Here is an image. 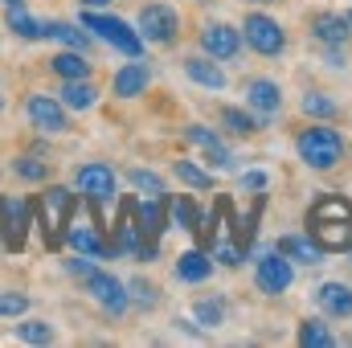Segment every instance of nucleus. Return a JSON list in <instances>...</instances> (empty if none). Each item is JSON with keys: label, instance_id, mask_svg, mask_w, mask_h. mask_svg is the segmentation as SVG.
Segmentation results:
<instances>
[{"label": "nucleus", "instance_id": "nucleus-38", "mask_svg": "<svg viewBox=\"0 0 352 348\" xmlns=\"http://www.w3.org/2000/svg\"><path fill=\"white\" fill-rule=\"evenodd\" d=\"M131 291H135V299H140V303H156V295H152L156 287H148V283H131Z\"/></svg>", "mask_w": 352, "mask_h": 348}, {"label": "nucleus", "instance_id": "nucleus-19", "mask_svg": "<svg viewBox=\"0 0 352 348\" xmlns=\"http://www.w3.org/2000/svg\"><path fill=\"white\" fill-rule=\"evenodd\" d=\"M94 98H98V90L90 87L87 78H66V87H62V107H70V111H90Z\"/></svg>", "mask_w": 352, "mask_h": 348}, {"label": "nucleus", "instance_id": "nucleus-20", "mask_svg": "<svg viewBox=\"0 0 352 348\" xmlns=\"http://www.w3.org/2000/svg\"><path fill=\"white\" fill-rule=\"evenodd\" d=\"M184 74H188L192 83L209 87V90H221V87H226V74H221L213 62H205V58H188V62H184Z\"/></svg>", "mask_w": 352, "mask_h": 348}, {"label": "nucleus", "instance_id": "nucleus-25", "mask_svg": "<svg viewBox=\"0 0 352 348\" xmlns=\"http://www.w3.org/2000/svg\"><path fill=\"white\" fill-rule=\"evenodd\" d=\"M135 209H140V230L148 234V242H156V234L164 230V217H160V205H156V197H148V201H140Z\"/></svg>", "mask_w": 352, "mask_h": 348}, {"label": "nucleus", "instance_id": "nucleus-28", "mask_svg": "<svg viewBox=\"0 0 352 348\" xmlns=\"http://www.w3.org/2000/svg\"><path fill=\"white\" fill-rule=\"evenodd\" d=\"M221 119H226V127H230L234 135H250V131H258V119H250V115L238 111V107H226Z\"/></svg>", "mask_w": 352, "mask_h": 348}, {"label": "nucleus", "instance_id": "nucleus-41", "mask_svg": "<svg viewBox=\"0 0 352 348\" xmlns=\"http://www.w3.org/2000/svg\"><path fill=\"white\" fill-rule=\"evenodd\" d=\"M349 25H352V8H349Z\"/></svg>", "mask_w": 352, "mask_h": 348}, {"label": "nucleus", "instance_id": "nucleus-36", "mask_svg": "<svg viewBox=\"0 0 352 348\" xmlns=\"http://www.w3.org/2000/svg\"><path fill=\"white\" fill-rule=\"evenodd\" d=\"M197 320L209 324V328H217L221 324V303H197Z\"/></svg>", "mask_w": 352, "mask_h": 348}, {"label": "nucleus", "instance_id": "nucleus-32", "mask_svg": "<svg viewBox=\"0 0 352 348\" xmlns=\"http://www.w3.org/2000/svg\"><path fill=\"white\" fill-rule=\"evenodd\" d=\"M173 221L180 230H197V209H192V201H188L184 193L173 201Z\"/></svg>", "mask_w": 352, "mask_h": 348}, {"label": "nucleus", "instance_id": "nucleus-2", "mask_svg": "<svg viewBox=\"0 0 352 348\" xmlns=\"http://www.w3.org/2000/svg\"><path fill=\"white\" fill-rule=\"evenodd\" d=\"M295 148H299V156H303V164L307 168H336L340 164V156H344V140H340V131L336 127H307L299 140H295Z\"/></svg>", "mask_w": 352, "mask_h": 348}, {"label": "nucleus", "instance_id": "nucleus-24", "mask_svg": "<svg viewBox=\"0 0 352 348\" xmlns=\"http://www.w3.org/2000/svg\"><path fill=\"white\" fill-rule=\"evenodd\" d=\"M54 74H62V78H87L90 74V62L82 58V50H70V54H58L54 62Z\"/></svg>", "mask_w": 352, "mask_h": 348}, {"label": "nucleus", "instance_id": "nucleus-14", "mask_svg": "<svg viewBox=\"0 0 352 348\" xmlns=\"http://www.w3.org/2000/svg\"><path fill=\"white\" fill-rule=\"evenodd\" d=\"M184 135H188V144H197V148L209 156V164H213V168H230V148H226V144H221L213 131H205L201 123H192Z\"/></svg>", "mask_w": 352, "mask_h": 348}, {"label": "nucleus", "instance_id": "nucleus-39", "mask_svg": "<svg viewBox=\"0 0 352 348\" xmlns=\"http://www.w3.org/2000/svg\"><path fill=\"white\" fill-rule=\"evenodd\" d=\"M242 188H254V193H258V188H266V176L263 173H246L242 176Z\"/></svg>", "mask_w": 352, "mask_h": 348}, {"label": "nucleus", "instance_id": "nucleus-1", "mask_svg": "<svg viewBox=\"0 0 352 348\" xmlns=\"http://www.w3.org/2000/svg\"><path fill=\"white\" fill-rule=\"evenodd\" d=\"M311 238L324 250H349L352 246V205L340 197H324L311 209Z\"/></svg>", "mask_w": 352, "mask_h": 348}, {"label": "nucleus", "instance_id": "nucleus-15", "mask_svg": "<svg viewBox=\"0 0 352 348\" xmlns=\"http://www.w3.org/2000/svg\"><path fill=\"white\" fill-rule=\"evenodd\" d=\"M148 90V66L144 62H127L119 74H115V94L119 98H135Z\"/></svg>", "mask_w": 352, "mask_h": 348}, {"label": "nucleus", "instance_id": "nucleus-21", "mask_svg": "<svg viewBox=\"0 0 352 348\" xmlns=\"http://www.w3.org/2000/svg\"><path fill=\"white\" fill-rule=\"evenodd\" d=\"M8 29H12L16 37H29V41H33V37H45V25H37V21L25 12V4H21V0H12V4H8Z\"/></svg>", "mask_w": 352, "mask_h": 348}, {"label": "nucleus", "instance_id": "nucleus-37", "mask_svg": "<svg viewBox=\"0 0 352 348\" xmlns=\"http://www.w3.org/2000/svg\"><path fill=\"white\" fill-rule=\"evenodd\" d=\"M217 259L226 262V266H238L242 262V246L238 242H226V246H217Z\"/></svg>", "mask_w": 352, "mask_h": 348}, {"label": "nucleus", "instance_id": "nucleus-17", "mask_svg": "<svg viewBox=\"0 0 352 348\" xmlns=\"http://www.w3.org/2000/svg\"><path fill=\"white\" fill-rule=\"evenodd\" d=\"M66 242H70L78 254H87V259H102V254H107V242H102L90 226H74V221H70V226H66Z\"/></svg>", "mask_w": 352, "mask_h": 348}, {"label": "nucleus", "instance_id": "nucleus-5", "mask_svg": "<svg viewBox=\"0 0 352 348\" xmlns=\"http://www.w3.org/2000/svg\"><path fill=\"white\" fill-rule=\"evenodd\" d=\"M140 33H144V41H156V45H168L180 37V17H176V8L168 4H144L140 8Z\"/></svg>", "mask_w": 352, "mask_h": 348}, {"label": "nucleus", "instance_id": "nucleus-18", "mask_svg": "<svg viewBox=\"0 0 352 348\" xmlns=\"http://www.w3.org/2000/svg\"><path fill=\"white\" fill-rule=\"evenodd\" d=\"M320 307L328 316H352V287H344V283H324L320 287Z\"/></svg>", "mask_w": 352, "mask_h": 348}, {"label": "nucleus", "instance_id": "nucleus-8", "mask_svg": "<svg viewBox=\"0 0 352 348\" xmlns=\"http://www.w3.org/2000/svg\"><path fill=\"white\" fill-rule=\"evenodd\" d=\"M74 184H78V193L90 197V201L115 197V173H111L107 164H82V168L74 173Z\"/></svg>", "mask_w": 352, "mask_h": 348}, {"label": "nucleus", "instance_id": "nucleus-9", "mask_svg": "<svg viewBox=\"0 0 352 348\" xmlns=\"http://www.w3.org/2000/svg\"><path fill=\"white\" fill-rule=\"evenodd\" d=\"M82 283H87V291L102 303V307H107V312H115V316H119V312L127 307V291H123V283H119V279H111V274H102V270H90Z\"/></svg>", "mask_w": 352, "mask_h": 348}, {"label": "nucleus", "instance_id": "nucleus-10", "mask_svg": "<svg viewBox=\"0 0 352 348\" xmlns=\"http://www.w3.org/2000/svg\"><path fill=\"white\" fill-rule=\"evenodd\" d=\"M201 50H205L209 58H234V54L242 50V37H238V29H230V25H205V29H201Z\"/></svg>", "mask_w": 352, "mask_h": 348}, {"label": "nucleus", "instance_id": "nucleus-12", "mask_svg": "<svg viewBox=\"0 0 352 348\" xmlns=\"http://www.w3.org/2000/svg\"><path fill=\"white\" fill-rule=\"evenodd\" d=\"M0 217H4V242H8L12 250H21V242H25V226H29V205H25V201H8V197H0Z\"/></svg>", "mask_w": 352, "mask_h": 348}, {"label": "nucleus", "instance_id": "nucleus-7", "mask_svg": "<svg viewBox=\"0 0 352 348\" xmlns=\"http://www.w3.org/2000/svg\"><path fill=\"white\" fill-rule=\"evenodd\" d=\"M258 291H266V295H283L287 287H291V262H287V254H263L258 259Z\"/></svg>", "mask_w": 352, "mask_h": 348}, {"label": "nucleus", "instance_id": "nucleus-23", "mask_svg": "<svg viewBox=\"0 0 352 348\" xmlns=\"http://www.w3.org/2000/svg\"><path fill=\"white\" fill-rule=\"evenodd\" d=\"M176 274H180L184 283H201V279H209V259H205L201 250H188V254L176 259Z\"/></svg>", "mask_w": 352, "mask_h": 348}, {"label": "nucleus", "instance_id": "nucleus-22", "mask_svg": "<svg viewBox=\"0 0 352 348\" xmlns=\"http://www.w3.org/2000/svg\"><path fill=\"white\" fill-rule=\"evenodd\" d=\"M278 254H287V259H295V262H320V254H324V246L311 238H283L278 242Z\"/></svg>", "mask_w": 352, "mask_h": 348}, {"label": "nucleus", "instance_id": "nucleus-30", "mask_svg": "<svg viewBox=\"0 0 352 348\" xmlns=\"http://www.w3.org/2000/svg\"><path fill=\"white\" fill-rule=\"evenodd\" d=\"M303 111L328 119V115H336V98H328L324 90H311V94H303Z\"/></svg>", "mask_w": 352, "mask_h": 348}, {"label": "nucleus", "instance_id": "nucleus-40", "mask_svg": "<svg viewBox=\"0 0 352 348\" xmlns=\"http://www.w3.org/2000/svg\"><path fill=\"white\" fill-rule=\"evenodd\" d=\"M82 4H87V8H98V4H111V0H82Z\"/></svg>", "mask_w": 352, "mask_h": 348}, {"label": "nucleus", "instance_id": "nucleus-16", "mask_svg": "<svg viewBox=\"0 0 352 348\" xmlns=\"http://www.w3.org/2000/svg\"><path fill=\"white\" fill-rule=\"evenodd\" d=\"M246 102H250L258 115H274L278 102H283V94H278V87H274L270 78H254V83L246 87Z\"/></svg>", "mask_w": 352, "mask_h": 348}, {"label": "nucleus", "instance_id": "nucleus-35", "mask_svg": "<svg viewBox=\"0 0 352 348\" xmlns=\"http://www.w3.org/2000/svg\"><path fill=\"white\" fill-rule=\"evenodd\" d=\"M29 307V299L21 291H0V316H21Z\"/></svg>", "mask_w": 352, "mask_h": 348}, {"label": "nucleus", "instance_id": "nucleus-33", "mask_svg": "<svg viewBox=\"0 0 352 348\" xmlns=\"http://www.w3.org/2000/svg\"><path fill=\"white\" fill-rule=\"evenodd\" d=\"M131 184H135L140 193H148V197H160V193H164L160 176H156V173H148V168H131Z\"/></svg>", "mask_w": 352, "mask_h": 348}, {"label": "nucleus", "instance_id": "nucleus-31", "mask_svg": "<svg viewBox=\"0 0 352 348\" xmlns=\"http://www.w3.org/2000/svg\"><path fill=\"white\" fill-rule=\"evenodd\" d=\"M12 168H16V176H25V180H45L50 160H41V156H21V160H12Z\"/></svg>", "mask_w": 352, "mask_h": 348}, {"label": "nucleus", "instance_id": "nucleus-29", "mask_svg": "<svg viewBox=\"0 0 352 348\" xmlns=\"http://www.w3.org/2000/svg\"><path fill=\"white\" fill-rule=\"evenodd\" d=\"M45 37H54V41H66L70 50H82L87 45V37L74 29V25H62V21H54V25H45Z\"/></svg>", "mask_w": 352, "mask_h": 348}, {"label": "nucleus", "instance_id": "nucleus-6", "mask_svg": "<svg viewBox=\"0 0 352 348\" xmlns=\"http://www.w3.org/2000/svg\"><path fill=\"white\" fill-rule=\"evenodd\" d=\"M242 37L266 54V58H274V54H283V45H287V33H283V25L274 21V17H263V12H250L246 21H242Z\"/></svg>", "mask_w": 352, "mask_h": 348}, {"label": "nucleus", "instance_id": "nucleus-26", "mask_svg": "<svg viewBox=\"0 0 352 348\" xmlns=\"http://www.w3.org/2000/svg\"><path fill=\"white\" fill-rule=\"evenodd\" d=\"M299 345L303 348H328V345H336V340H332V332L320 320H303L299 324Z\"/></svg>", "mask_w": 352, "mask_h": 348}, {"label": "nucleus", "instance_id": "nucleus-3", "mask_svg": "<svg viewBox=\"0 0 352 348\" xmlns=\"http://www.w3.org/2000/svg\"><path fill=\"white\" fill-rule=\"evenodd\" d=\"M74 221V193L70 188H45L41 197V234H45V246H58L66 238V226Z\"/></svg>", "mask_w": 352, "mask_h": 348}, {"label": "nucleus", "instance_id": "nucleus-34", "mask_svg": "<svg viewBox=\"0 0 352 348\" xmlns=\"http://www.w3.org/2000/svg\"><path fill=\"white\" fill-rule=\"evenodd\" d=\"M176 176H180L184 184H192V188H209V173H201V168H192L188 160H176Z\"/></svg>", "mask_w": 352, "mask_h": 348}, {"label": "nucleus", "instance_id": "nucleus-4", "mask_svg": "<svg viewBox=\"0 0 352 348\" xmlns=\"http://www.w3.org/2000/svg\"><path fill=\"white\" fill-rule=\"evenodd\" d=\"M82 25L94 29V37H102L107 45H115V50H119V54H127V58H140V50H144L140 29H131V25H127V21H119V17L87 12V17H82Z\"/></svg>", "mask_w": 352, "mask_h": 348}, {"label": "nucleus", "instance_id": "nucleus-27", "mask_svg": "<svg viewBox=\"0 0 352 348\" xmlns=\"http://www.w3.org/2000/svg\"><path fill=\"white\" fill-rule=\"evenodd\" d=\"M16 336H21L25 345H50V340H54V328H50L45 320H25V324H16Z\"/></svg>", "mask_w": 352, "mask_h": 348}, {"label": "nucleus", "instance_id": "nucleus-13", "mask_svg": "<svg viewBox=\"0 0 352 348\" xmlns=\"http://www.w3.org/2000/svg\"><path fill=\"white\" fill-rule=\"evenodd\" d=\"M311 33L324 41V45H344L352 33L349 17H340V12H316L311 17Z\"/></svg>", "mask_w": 352, "mask_h": 348}, {"label": "nucleus", "instance_id": "nucleus-11", "mask_svg": "<svg viewBox=\"0 0 352 348\" xmlns=\"http://www.w3.org/2000/svg\"><path fill=\"white\" fill-rule=\"evenodd\" d=\"M25 111H29L33 127H41V131H66V111H62V102L50 98V94H33Z\"/></svg>", "mask_w": 352, "mask_h": 348}]
</instances>
